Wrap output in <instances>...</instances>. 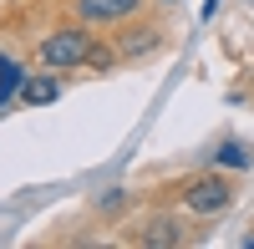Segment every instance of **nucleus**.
<instances>
[{"label":"nucleus","instance_id":"nucleus-8","mask_svg":"<svg viewBox=\"0 0 254 249\" xmlns=\"http://www.w3.org/2000/svg\"><path fill=\"white\" fill-rule=\"evenodd\" d=\"M87 66H92V71H107V66H112V51H107V46H92V51H87Z\"/></svg>","mask_w":254,"mask_h":249},{"label":"nucleus","instance_id":"nucleus-7","mask_svg":"<svg viewBox=\"0 0 254 249\" xmlns=\"http://www.w3.org/2000/svg\"><path fill=\"white\" fill-rule=\"evenodd\" d=\"M244 163H249V153L239 148V142H224L219 148V168H244Z\"/></svg>","mask_w":254,"mask_h":249},{"label":"nucleus","instance_id":"nucleus-10","mask_svg":"<svg viewBox=\"0 0 254 249\" xmlns=\"http://www.w3.org/2000/svg\"><path fill=\"white\" fill-rule=\"evenodd\" d=\"M163 5H178V0H163Z\"/></svg>","mask_w":254,"mask_h":249},{"label":"nucleus","instance_id":"nucleus-1","mask_svg":"<svg viewBox=\"0 0 254 249\" xmlns=\"http://www.w3.org/2000/svg\"><path fill=\"white\" fill-rule=\"evenodd\" d=\"M87 51H92V36L76 31V26H61L41 41V66L46 71H71V66H87Z\"/></svg>","mask_w":254,"mask_h":249},{"label":"nucleus","instance_id":"nucleus-3","mask_svg":"<svg viewBox=\"0 0 254 249\" xmlns=\"http://www.w3.org/2000/svg\"><path fill=\"white\" fill-rule=\"evenodd\" d=\"M142 0H76V15L87 20V26H117V20L137 15Z\"/></svg>","mask_w":254,"mask_h":249},{"label":"nucleus","instance_id":"nucleus-4","mask_svg":"<svg viewBox=\"0 0 254 249\" xmlns=\"http://www.w3.org/2000/svg\"><path fill=\"white\" fill-rule=\"evenodd\" d=\"M56 97H61L56 76H26L20 81V102H26V107H46V102H56Z\"/></svg>","mask_w":254,"mask_h":249},{"label":"nucleus","instance_id":"nucleus-2","mask_svg":"<svg viewBox=\"0 0 254 249\" xmlns=\"http://www.w3.org/2000/svg\"><path fill=\"white\" fill-rule=\"evenodd\" d=\"M229 203H234V183L219 178V173H203L198 183H188V214H198V219H214L224 214Z\"/></svg>","mask_w":254,"mask_h":249},{"label":"nucleus","instance_id":"nucleus-5","mask_svg":"<svg viewBox=\"0 0 254 249\" xmlns=\"http://www.w3.org/2000/svg\"><path fill=\"white\" fill-rule=\"evenodd\" d=\"M137 244H183V234H178L173 219H147L142 234H137Z\"/></svg>","mask_w":254,"mask_h":249},{"label":"nucleus","instance_id":"nucleus-6","mask_svg":"<svg viewBox=\"0 0 254 249\" xmlns=\"http://www.w3.org/2000/svg\"><path fill=\"white\" fill-rule=\"evenodd\" d=\"M20 81H26V71H20L10 56H0V107H5L10 97H20Z\"/></svg>","mask_w":254,"mask_h":249},{"label":"nucleus","instance_id":"nucleus-9","mask_svg":"<svg viewBox=\"0 0 254 249\" xmlns=\"http://www.w3.org/2000/svg\"><path fill=\"white\" fill-rule=\"evenodd\" d=\"M153 46H158V36H142V31L127 41V51H153Z\"/></svg>","mask_w":254,"mask_h":249}]
</instances>
